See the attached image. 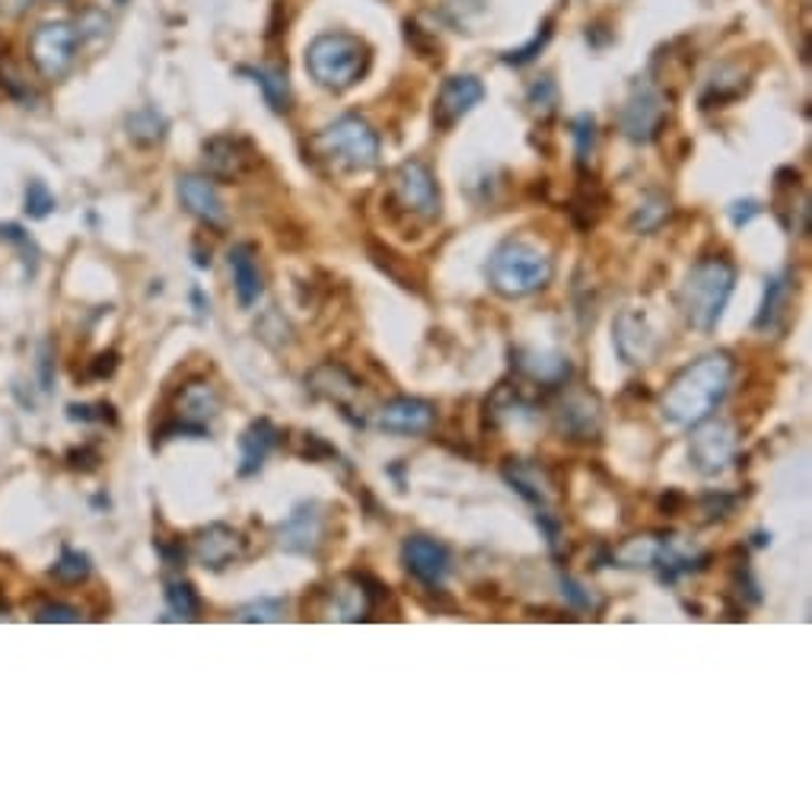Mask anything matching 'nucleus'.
<instances>
[{
	"label": "nucleus",
	"instance_id": "obj_1",
	"mask_svg": "<svg viewBox=\"0 0 812 812\" xmlns=\"http://www.w3.org/2000/svg\"><path fill=\"white\" fill-rule=\"evenodd\" d=\"M736 376V361L729 351H711L691 361L663 392V417L676 427H698L726 399Z\"/></svg>",
	"mask_w": 812,
	"mask_h": 812
},
{
	"label": "nucleus",
	"instance_id": "obj_2",
	"mask_svg": "<svg viewBox=\"0 0 812 812\" xmlns=\"http://www.w3.org/2000/svg\"><path fill=\"white\" fill-rule=\"evenodd\" d=\"M736 290V265L726 262V259H717V255H708L701 262H695L691 271L685 274L682 287H678V307H682V316L691 328L698 332H714L717 322L723 318V310L729 303Z\"/></svg>",
	"mask_w": 812,
	"mask_h": 812
},
{
	"label": "nucleus",
	"instance_id": "obj_3",
	"mask_svg": "<svg viewBox=\"0 0 812 812\" xmlns=\"http://www.w3.org/2000/svg\"><path fill=\"white\" fill-rule=\"evenodd\" d=\"M554 265L529 239H507L488 259V284L507 300L529 297L551 284Z\"/></svg>",
	"mask_w": 812,
	"mask_h": 812
},
{
	"label": "nucleus",
	"instance_id": "obj_4",
	"mask_svg": "<svg viewBox=\"0 0 812 812\" xmlns=\"http://www.w3.org/2000/svg\"><path fill=\"white\" fill-rule=\"evenodd\" d=\"M313 153L332 173H366L379 163V135L361 115H341L313 137Z\"/></svg>",
	"mask_w": 812,
	"mask_h": 812
},
{
	"label": "nucleus",
	"instance_id": "obj_5",
	"mask_svg": "<svg viewBox=\"0 0 812 812\" xmlns=\"http://www.w3.org/2000/svg\"><path fill=\"white\" fill-rule=\"evenodd\" d=\"M370 67V46L351 33H325L307 48V71L318 87L351 90Z\"/></svg>",
	"mask_w": 812,
	"mask_h": 812
},
{
	"label": "nucleus",
	"instance_id": "obj_6",
	"mask_svg": "<svg viewBox=\"0 0 812 812\" xmlns=\"http://www.w3.org/2000/svg\"><path fill=\"white\" fill-rule=\"evenodd\" d=\"M389 204L399 217L417 221V224H434L440 217V188L434 173L421 160H405L389 185Z\"/></svg>",
	"mask_w": 812,
	"mask_h": 812
},
{
	"label": "nucleus",
	"instance_id": "obj_7",
	"mask_svg": "<svg viewBox=\"0 0 812 812\" xmlns=\"http://www.w3.org/2000/svg\"><path fill=\"white\" fill-rule=\"evenodd\" d=\"M80 54V33L71 23H42L29 36V58L46 80H61Z\"/></svg>",
	"mask_w": 812,
	"mask_h": 812
},
{
	"label": "nucleus",
	"instance_id": "obj_8",
	"mask_svg": "<svg viewBox=\"0 0 812 812\" xmlns=\"http://www.w3.org/2000/svg\"><path fill=\"white\" fill-rule=\"evenodd\" d=\"M325 533H328V513L318 500H307L297 503L290 510V516L277 526L274 539L277 548L287 554H303V558H316L325 545Z\"/></svg>",
	"mask_w": 812,
	"mask_h": 812
},
{
	"label": "nucleus",
	"instance_id": "obj_9",
	"mask_svg": "<svg viewBox=\"0 0 812 812\" xmlns=\"http://www.w3.org/2000/svg\"><path fill=\"white\" fill-rule=\"evenodd\" d=\"M736 427L729 421H701L695 437H691V447H688V459L691 465L704 475V478H714V475H723L729 469V462L736 459Z\"/></svg>",
	"mask_w": 812,
	"mask_h": 812
},
{
	"label": "nucleus",
	"instance_id": "obj_10",
	"mask_svg": "<svg viewBox=\"0 0 812 812\" xmlns=\"http://www.w3.org/2000/svg\"><path fill=\"white\" fill-rule=\"evenodd\" d=\"M612 345H615V354L628 366H644L657 358L660 351V335L653 328V322L647 318L644 310H622L615 322H612Z\"/></svg>",
	"mask_w": 812,
	"mask_h": 812
},
{
	"label": "nucleus",
	"instance_id": "obj_11",
	"mask_svg": "<svg viewBox=\"0 0 812 812\" xmlns=\"http://www.w3.org/2000/svg\"><path fill=\"white\" fill-rule=\"evenodd\" d=\"M554 430L564 440L589 444L602 434V399L592 389H571L554 411Z\"/></svg>",
	"mask_w": 812,
	"mask_h": 812
},
{
	"label": "nucleus",
	"instance_id": "obj_12",
	"mask_svg": "<svg viewBox=\"0 0 812 812\" xmlns=\"http://www.w3.org/2000/svg\"><path fill=\"white\" fill-rule=\"evenodd\" d=\"M259 166V150L252 140L236 135H217L204 140V170L214 179L239 182Z\"/></svg>",
	"mask_w": 812,
	"mask_h": 812
},
{
	"label": "nucleus",
	"instance_id": "obj_13",
	"mask_svg": "<svg viewBox=\"0 0 812 812\" xmlns=\"http://www.w3.org/2000/svg\"><path fill=\"white\" fill-rule=\"evenodd\" d=\"M246 551H249L246 536L226 523H211L201 533H195V539H191V558L208 571H224L229 564L242 561Z\"/></svg>",
	"mask_w": 812,
	"mask_h": 812
},
{
	"label": "nucleus",
	"instance_id": "obj_14",
	"mask_svg": "<svg viewBox=\"0 0 812 812\" xmlns=\"http://www.w3.org/2000/svg\"><path fill=\"white\" fill-rule=\"evenodd\" d=\"M402 564L421 587H440L452 571L450 548L430 536H408L402 541Z\"/></svg>",
	"mask_w": 812,
	"mask_h": 812
},
{
	"label": "nucleus",
	"instance_id": "obj_15",
	"mask_svg": "<svg viewBox=\"0 0 812 812\" xmlns=\"http://www.w3.org/2000/svg\"><path fill=\"white\" fill-rule=\"evenodd\" d=\"M437 424V405L427 399H392L376 411V427L386 434H402V437H424Z\"/></svg>",
	"mask_w": 812,
	"mask_h": 812
},
{
	"label": "nucleus",
	"instance_id": "obj_16",
	"mask_svg": "<svg viewBox=\"0 0 812 812\" xmlns=\"http://www.w3.org/2000/svg\"><path fill=\"white\" fill-rule=\"evenodd\" d=\"M307 383H310V392H313V396L332 402V405H338V411L354 424L351 405H354V399L361 396V379H358L345 363H322V366H316V370L307 376Z\"/></svg>",
	"mask_w": 812,
	"mask_h": 812
},
{
	"label": "nucleus",
	"instance_id": "obj_17",
	"mask_svg": "<svg viewBox=\"0 0 812 812\" xmlns=\"http://www.w3.org/2000/svg\"><path fill=\"white\" fill-rule=\"evenodd\" d=\"M663 122H666V105H663L660 92L650 90V87L634 90L632 99L622 109V132H625V137L637 140V143L653 140V137L660 135Z\"/></svg>",
	"mask_w": 812,
	"mask_h": 812
},
{
	"label": "nucleus",
	"instance_id": "obj_18",
	"mask_svg": "<svg viewBox=\"0 0 812 812\" xmlns=\"http://www.w3.org/2000/svg\"><path fill=\"white\" fill-rule=\"evenodd\" d=\"M482 99H485V87H482L478 77H472V74L450 77V80L440 87V96H437V109H434L437 128H452V125L462 122Z\"/></svg>",
	"mask_w": 812,
	"mask_h": 812
},
{
	"label": "nucleus",
	"instance_id": "obj_19",
	"mask_svg": "<svg viewBox=\"0 0 812 812\" xmlns=\"http://www.w3.org/2000/svg\"><path fill=\"white\" fill-rule=\"evenodd\" d=\"M503 478L516 495L523 497L526 503H533L536 510H548L551 497L558 495V485H554L551 472L541 469L539 462H529V459H507L503 462Z\"/></svg>",
	"mask_w": 812,
	"mask_h": 812
},
{
	"label": "nucleus",
	"instance_id": "obj_20",
	"mask_svg": "<svg viewBox=\"0 0 812 812\" xmlns=\"http://www.w3.org/2000/svg\"><path fill=\"white\" fill-rule=\"evenodd\" d=\"M179 198L182 204H185V211L191 217H198L204 226L226 229V224H229L224 198H221V191L214 188L211 179H204V176H185V179H179Z\"/></svg>",
	"mask_w": 812,
	"mask_h": 812
},
{
	"label": "nucleus",
	"instance_id": "obj_21",
	"mask_svg": "<svg viewBox=\"0 0 812 812\" xmlns=\"http://www.w3.org/2000/svg\"><path fill=\"white\" fill-rule=\"evenodd\" d=\"M229 271H233V290L242 310H252L265 293V277L259 268V249L252 242H239L229 249Z\"/></svg>",
	"mask_w": 812,
	"mask_h": 812
},
{
	"label": "nucleus",
	"instance_id": "obj_22",
	"mask_svg": "<svg viewBox=\"0 0 812 812\" xmlns=\"http://www.w3.org/2000/svg\"><path fill=\"white\" fill-rule=\"evenodd\" d=\"M513 366L541 389H558L571 379V361L558 351H541V348H520L513 351Z\"/></svg>",
	"mask_w": 812,
	"mask_h": 812
},
{
	"label": "nucleus",
	"instance_id": "obj_23",
	"mask_svg": "<svg viewBox=\"0 0 812 812\" xmlns=\"http://www.w3.org/2000/svg\"><path fill=\"white\" fill-rule=\"evenodd\" d=\"M277 444H280V430L271 424L268 417L252 421L239 437V478L259 475Z\"/></svg>",
	"mask_w": 812,
	"mask_h": 812
},
{
	"label": "nucleus",
	"instance_id": "obj_24",
	"mask_svg": "<svg viewBox=\"0 0 812 812\" xmlns=\"http://www.w3.org/2000/svg\"><path fill=\"white\" fill-rule=\"evenodd\" d=\"M366 252H370V262L383 271L389 280H396L402 290H408V293H417V297H424V293H427V280H424V274L411 265V259L399 255L392 246H386V242H379V239H370V242H366Z\"/></svg>",
	"mask_w": 812,
	"mask_h": 812
},
{
	"label": "nucleus",
	"instance_id": "obj_25",
	"mask_svg": "<svg viewBox=\"0 0 812 812\" xmlns=\"http://www.w3.org/2000/svg\"><path fill=\"white\" fill-rule=\"evenodd\" d=\"M666 548H670V539H666V536H653V533H647V536H632V539H625L619 548L609 551V564L625 567V571L657 567L660 558L666 554Z\"/></svg>",
	"mask_w": 812,
	"mask_h": 812
},
{
	"label": "nucleus",
	"instance_id": "obj_26",
	"mask_svg": "<svg viewBox=\"0 0 812 812\" xmlns=\"http://www.w3.org/2000/svg\"><path fill=\"white\" fill-rule=\"evenodd\" d=\"M221 411V396L211 383L204 379H191L185 383L179 392V421H188V424H198L204 427L214 414Z\"/></svg>",
	"mask_w": 812,
	"mask_h": 812
},
{
	"label": "nucleus",
	"instance_id": "obj_27",
	"mask_svg": "<svg viewBox=\"0 0 812 812\" xmlns=\"http://www.w3.org/2000/svg\"><path fill=\"white\" fill-rule=\"evenodd\" d=\"M790 277L787 274H774L765 284V300H762V310L755 316V328L759 332H771L777 328V322L784 318L787 307H790Z\"/></svg>",
	"mask_w": 812,
	"mask_h": 812
},
{
	"label": "nucleus",
	"instance_id": "obj_28",
	"mask_svg": "<svg viewBox=\"0 0 812 812\" xmlns=\"http://www.w3.org/2000/svg\"><path fill=\"white\" fill-rule=\"evenodd\" d=\"M729 584L736 589L739 602H749V605H759V602H762V589H759V580L752 577V567H749L742 548L733 551V561H729Z\"/></svg>",
	"mask_w": 812,
	"mask_h": 812
},
{
	"label": "nucleus",
	"instance_id": "obj_29",
	"mask_svg": "<svg viewBox=\"0 0 812 812\" xmlns=\"http://www.w3.org/2000/svg\"><path fill=\"white\" fill-rule=\"evenodd\" d=\"M166 605L173 619H182V622H195L201 615V599L188 580H166Z\"/></svg>",
	"mask_w": 812,
	"mask_h": 812
},
{
	"label": "nucleus",
	"instance_id": "obj_30",
	"mask_svg": "<svg viewBox=\"0 0 812 812\" xmlns=\"http://www.w3.org/2000/svg\"><path fill=\"white\" fill-rule=\"evenodd\" d=\"M90 571H92V564L84 551L64 548V551H61V558H58V561H54V567H51V577H54L58 584L74 587V584H84V580L90 577Z\"/></svg>",
	"mask_w": 812,
	"mask_h": 812
},
{
	"label": "nucleus",
	"instance_id": "obj_31",
	"mask_svg": "<svg viewBox=\"0 0 812 812\" xmlns=\"http://www.w3.org/2000/svg\"><path fill=\"white\" fill-rule=\"evenodd\" d=\"M255 77V84L262 87L265 99L274 112H287L290 109V87H287V77L277 74V71H249Z\"/></svg>",
	"mask_w": 812,
	"mask_h": 812
},
{
	"label": "nucleus",
	"instance_id": "obj_32",
	"mask_svg": "<svg viewBox=\"0 0 812 812\" xmlns=\"http://www.w3.org/2000/svg\"><path fill=\"white\" fill-rule=\"evenodd\" d=\"M163 128L166 122L153 112V109H143V112H135L128 118V135L135 137L137 143H157L163 137Z\"/></svg>",
	"mask_w": 812,
	"mask_h": 812
},
{
	"label": "nucleus",
	"instance_id": "obj_33",
	"mask_svg": "<svg viewBox=\"0 0 812 812\" xmlns=\"http://www.w3.org/2000/svg\"><path fill=\"white\" fill-rule=\"evenodd\" d=\"M287 612L284 599H255L236 612V622H280Z\"/></svg>",
	"mask_w": 812,
	"mask_h": 812
},
{
	"label": "nucleus",
	"instance_id": "obj_34",
	"mask_svg": "<svg viewBox=\"0 0 812 812\" xmlns=\"http://www.w3.org/2000/svg\"><path fill=\"white\" fill-rule=\"evenodd\" d=\"M666 217H670V201H663V198H650V201H644V204L637 208L632 226L637 229V233H653V229L663 224Z\"/></svg>",
	"mask_w": 812,
	"mask_h": 812
},
{
	"label": "nucleus",
	"instance_id": "obj_35",
	"mask_svg": "<svg viewBox=\"0 0 812 812\" xmlns=\"http://www.w3.org/2000/svg\"><path fill=\"white\" fill-rule=\"evenodd\" d=\"M51 211H54V195L48 191L46 182L33 179L26 188V214L33 221H46Z\"/></svg>",
	"mask_w": 812,
	"mask_h": 812
},
{
	"label": "nucleus",
	"instance_id": "obj_36",
	"mask_svg": "<svg viewBox=\"0 0 812 812\" xmlns=\"http://www.w3.org/2000/svg\"><path fill=\"white\" fill-rule=\"evenodd\" d=\"M293 452L300 455V459H310V462H325V459H341L338 450L328 444V440H322L318 434H300L297 437V444H293Z\"/></svg>",
	"mask_w": 812,
	"mask_h": 812
},
{
	"label": "nucleus",
	"instance_id": "obj_37",
	"mask_svg": "<svg viewBox=\"0 0 812 812\" xmlns=\"http://www.w3.org/2000/svg\"><path fill=\"white\" fill-rule=\"evenodd\" d=\"M0 239L10 242V246H16V249L26 255V262L33 265V271H36V265H39V249H36V242L29 239V233H23L16 224H3L0 226Z\"/></svg>",
	"mask_w": 812,
	"mask_h": 812
},
{
	"label": "nucleus",
	"instance_id": "obj_38",
	"mask_svg": "<svg viewBox=\"0 0 812 812\" xmlns=\"http://www.w3.org/2000/svg\"><path fill=\"white\" fill-rule=\"evenodd\" d=\"M736 497L733 495H723V491H711V495L701 497V513H704V520L708 523H717V520H726L733 510H736Z\"/></svg>",
	"mask_w": 812,
	"mask_h": 812
},
{
	"label": "nucleus",
	"instance_id": "obj_39",
	"mask_svg": "<svg viewBox=\"0 0 812 812\" xmlns=\"http://www.w3.org/2000/svg\"><path fill=\"white\" fill-rule=\"evenodd\" d=\"M80 609L67 605V602H46L36 609V622H46V625H71V622H80Z\"/></svg>",
	"mask_w": 812,
	"mask_h": 812
},
{
	"label": "nucleus",
	"instance_id": "obj_40",
	"mask_svg": "<svg viewBox=\"0 0 812 812\" xmlns=\"http://www.w3.org/2000/svg\"><path fill=\"white\" fill-rule=\"evenodd\" d=\"M574 140H577V157H580V163H587L589 157H592V143H596V122H592L589 115H580V118L574 122Z\"/></svg>",
	"mask_w": 812,
	"mask_h": 812
},
{
	"label": "nucleus",
	"instance_id": "obj_41",
	"mask_svg": "<svg viewBox=\"0 0 812 812\" xmlns=\"http://www.w3.org/2000/svg\"><path fill=\"white\" fill-rule=\"evenodd\" d=\"M421 602H424L427 612H437V615H440V612H450V615L459 612L455 599H452L447 589L440 587H421Z\"/></svg>",
	"mask_w": 812,
	"mask_h": 812
},
{
	"label": "nucleus",
	"instance_id": "obj_42",
	"mask_svg": "<svg viewBox=\"0 0 812 812\" xmlns=\"http://www.w3.org/2000/svg\"><path fill=\"white\" fill-rule=\"evenodd\" d=\"M561 596H564L574 609H580V612L592 609V596H589V589L584 587L580 580L567 577V574H561Z\"/></svg>",
	"mask_w": 812,
	"mask_h": 812
},
{
	"label": "nucleus",
	"instance_id": "obj_43",
	"mask_svg": "<svg viewBox=\"0 0 812 812\" xmlns=\"http://www.w3.org/2000/svg\"><path fill=\"white\" fill-rule=\"evenodd\" d=\"M71 421H84V424H92V421H115L112 414V405L99 402V405H71L67 408Z\"/></svg>",
	"mask_w": 812,
	"mask_h": 812
},
{
	"label": "nucleus",
	"instance_id": "obj_44",
	"mask_svg": "<svg viewBox=\"0 0 812 812\" xmlns=\"http://www.w3.org/2000/svg\"><path fill=\"white\" fill-rule=\"evenodd\" d=\"M657 507H660V513H663V516H682V513L688 510V497L682 495V491H676V488H670L666 495L660 497V503H657Z\"/></svg>",
	"mask_w": 812,
	"mask_h": 812
},
{
	"label": "nucleus",
	"instance_id": "obj_45",
	"mask_svg": "<svg viewBox=\"0 0 812 812\" xmlns=\"http://www.w3.org/2000/svg\"><path fill=\"white\" fill-rule=\"evenodd\" d=\"M759 201H752V198H746V201H736L733 208H729V221L733 226H746L752 217H759Z\"/></svg>",
	"mask_w": 812,
	"mask_h": 812
},
{
	"label": "nucleus",
	"instance_id": "obj_46",
	"mask_svg": "<svg viewBox=\"0 0 812 812\" xmlns=\"http://www.w3.org/2000/svg\"><path fill=\"white\" fill-rule=\"evenodd\" d=\"M529 102H533L536 109H541V112H548V109L554 105V84H551L548 77H541L539 84L533 87V92H529Z\"/></svg>",
	"mask_w": 812,
	"mask_h": 812
},
{
	"label": "nucleus",
	"instance_id": "obj_47",
	"mask_svg": "<svg viewBox=\"0 0 812 812\" xmlns=\"http://www.w3.org/2000/svg\"><path fill=\"white\" fill-rule=\"evenodd\" d=\"M545 42H548V29H541V36H536V39H533V42H529L526 48H520V51H510V54H507V61H510V64H529V61L536 58V51H539Z\"/></svg>",
	"mask_w": 812,
	"mask_h": 812
},
{
	"label": "nucleus",
	"instance_id": "obj_48",
	"mask_svg": "<svg viewBox=\"0 0 812 812\" xmlns=\"http://www.w3.org/2000/svg\"><path fill=\"white\" fill-rule=\"evenodd\" d=\"M115 366H118V354L115 351H109V354H99L90 366V376L92 379H105V376H112L115 373Z\"/></svg>",
	"mask_w": 812,
	"mask_h": 812
},
{
	"label": "nucleus",
	"instance_id": "obj_49",
	"mask_svg": "<svg viewBox=\"0 0 812 812\" xmlns=\"http://www.w3.org/2000/svg\"><path fill=\"white\" fill-rule=\"evenodd\" d=\"M67 459H71V465H74V469H84V472H90V469L99 465V452L92 450V447H80V450L71 452Z\"/></svg>",
	"mask_w": 812,
	"mask_h": 812
},
{
	"label": "nucleus",
	"instance_id": "obj_50",
	"mask_svg": "<svg viewBox=\"0 0 812 812\" xmlns=\"http://www.w3.org/2000/svg\"><path fill=\"white\" fill-rule=\"evenodd\" d=\"M118 3H125V0H118Z\"/></svg>",
	"mask_w": 812,
	"mask_h": 812
}]
</instances>
